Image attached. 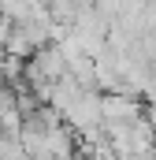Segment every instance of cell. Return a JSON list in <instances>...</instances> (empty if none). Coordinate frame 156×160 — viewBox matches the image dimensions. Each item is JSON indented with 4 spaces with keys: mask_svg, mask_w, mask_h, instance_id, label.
I'll return each mask as SVG.
<instances>
[{
    "mask_svg": "<svg viewBox=\"0 0 156 160\" xmlns=\"http://www.w3.org/2000/svg\"><path fill=\"white\" fill-rule=\"evenodd\" d=\"M93 8H97L100 15H108L112 22H115V19H119V11L126 8V0H93Z\"/></svg>",
    "mask_w": 156,
    "mask_h": 160,
    "instance_id": "3",
    "label": "cell"
},
{
    "mask_svg": "<svg viewBox=\"0 0 156 160\" xmlns=\"http://www.w3.org/2000/svg\"><path fill=\"white\" fill-rule=\"evenodd\" d=\"M145 119V108L134 93H104V130Z\"/></svg>",
    "mask_w": 156,
    "mask_h": 160,
    "instance_id": "1",
    "label": "cell"
},
{
    "mask_svg": "<svg viewBox=\"0 0 156 160\" xmlns=\"http://www.w3.org/2000/svg\"><path fill=\"white\" fill-rule=\"evenodd\" d=\"M89 8H93V0H52V4H48L52 19H56L60 26H67V30L75 26V22L89 11Z\"/></svg>",
    "mask_w": 156,
    "mask_h": 160,
    "instance_id": "2",
    "label": "cell"
}]
</instances>
